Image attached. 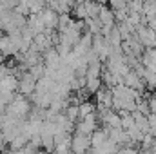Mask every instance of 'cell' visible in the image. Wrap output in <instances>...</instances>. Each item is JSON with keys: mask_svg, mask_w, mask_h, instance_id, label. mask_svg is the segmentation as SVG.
Masks as SVG:
<instances>
[{"mask_svg": "<svg viewBox=\"0 0 156 154\" xmlns=\"http://www.w3.org/2000/svg\"><path fill=\"white\" fill-rule=\"evenodd\" d=\"M31 102H29V98L27 96H22V94H16L7 105H5V113L11 116H15V118H18V120H26L29 113H31Z\"/></svg>", "mask_w": 156, "mask_h": 154, "instance_id": "1", "label": "cell"}, {"mask_svg": "<svg viewBox=\"0 0 156 154\" xmlns=\"http://www.w3.org/2000/svg\"><path fill=\"white\" fill-rule=\"evenodd\" d=\"M98 116L94 114H87L83 118H80L76 123H75V132H80V134H85V136H91L96 129H98Z\"/></svg>", "mask_w": 156, "mask_h": 154, "instance_id": "2", "label": "cell"}, {"mask_svg": "<svg viewBox=\"0 0 156 154\" xmlns=\"http://www.w3.org/2000/svg\"><path fill=\"white\" fill-rule=\"evenodd\" d=\"M37 89V78L33 76L29 71L20 73L18 76V85H16V93H20L22 96H31Z\"/></svg>", "mask_w": 156, "mask_h": 154, "instance_id": "3", "label": "cell"}, {"mask_svg": "<svg viewBox=\"0 0 156 154\" xmlns=\"http://www.w3.org/2000/svg\"><path fill=\"white\" fill-rule=\"evenodd\" d=\"M134 33H136V40L142 44L144 49H154L156 47V33L149 26H140Z\"/></svg>", "mask_w": 156, "mask_h": 154, "instance_id": "4", "label": "cell"}, {"mask_svg": "<svg viewBox=\"0 0 156 154\" xmlns=\"http://www.w3.org/2000/svg\"><path fill=\"white\" fill-rule=\"evenodd\" d=\"M40 18H42V24L45 27V31H53L56 26H58V13L53 9V7H44L42 11L38 13Z\"/></svg>", "mask_w": 156, "mask_h": 154, "instance_id": "5", "label": "cell"}, {"mask_svg": "<svg viewBox=\"0 0 156 154\" xmlns=\"http://www.w3.org/2000/svg\"><path fill=\"white\" fill-rule=\"evenodd\" d=\"M94 94H96L98 109H113V94H111V89H98Z\"/></svg>", "mask_w": 156, "mask_h": 154, "instance_id": "6", "label": "cell"}, {"mask_svg": "<svg viewBox=\"0 0 156 154\" xmlns=\"http://www.w3.org/2000/svg\"><path fill=\"white\" fill-rule=\"evenodd\" d=\"M107 138L111 140V142H115L118 147H123V145H131L129 143V138H127V132L123 131V129H107Z\"/></svg>", "mask_w": 156, "mask_h": 154, "instance_id": "7", "label": "cell"}, {"mask_svg": "<svg viewBox=\"0 0 156 154\" xmlns=\"http://www.w3.org/2000/svg\"><path fill=\"white\" fill-rule=\"evenodd\" d=\"M118 149H120V147H118L116 143H115V142H111V140L107 138L102 145H98V147L91 149L89 152H91V154H116Z\"/></svg>", "mask_w": 156, "mask_h": 154, "instance_id": "8", "label": "cell"}, {"mask_svg": "<svg viewBox=\"0 0 156 154\" xmlns=\"http://www.w3.org/2000/svg\"><path fill=\"white\" fill-rule=\"evenodd\" d=\"M89 138H91V149H94V147L102 145V143L107 140V129H105V127H104V129H100V127H98V129L89 136Z\"/></svg>", "mask_w": 156, "mask_h": 154, "instance_id": "9", "label": "cell"}, {"mask_svg": "<svg viewBox=\"0 0 156 154\" xmlns=\"http://www.w3.org/2000/svg\"><path fill=\"white\" fill-rule=\"evenodd\" d=\"M142 13L145 15V20H153L156 18V0H144V5H142Z\"/></svg>", "mask_w": 156, "mask_h": 154, "instance_id": "10", "label": "cell"}, {"mask_svg": "<svg viewBox=\"0 0 156 154\" xmlns=\"http://www.w3.org/2000/svg\"><path fill=\"white\" fill-rule=\"evenodd\" d=\"M85 5V13H87V18H98V13H100V4L94 2V0H85L83 2Z\"/></svg>", "mask_w": 156, "mask_h": 154, "instance_id": "11", "label": "cell"}, {"mask_svg": "<svg viewBox=\"0 0 156 154\" xmlns=\"http://www.w3.org/2000/svg\"><path fill=\"white\" fill-rule=\"evenodd\" d=\"M93 113H94V105L91 102H80L78 103V120L87 114H93Z\"/></svg>", "mask_w": 156, "mask_h": 154, "instance_id": "12", "label": "cell"}, {"mask_svg": "<svg viewBox=\"0 0 156 154\" xmlns=\"http://www.w3.org/2000/svg\"><path fill=\"white\" fill-rule=\"evenodd\" d=\"M85 89L94 94L98 89H102V78H85Z\"/></svg>", "mask_w": 156, "mask_h": 154, "instance_id": "13", "label": "cell"}, {"mask_svg": "<svg viewBox=\"0 0 156 154\" xmlns=\"http://www.w3.org/2000/svg\"><path fill=\"white\" fill-rule=\"evenodd\" d=\"M51 154H73L71 142H64V143L55 145V149H53V152H51Z\"/></svg>", "mask_w": 156, "mask_h": 154, "instance_id": "14", "label": "cell"}, {"mask_svg": "<svg viewBox=\"0 0 156 154\" xmlns=\"http://www.w3.org/2000/svg\"><path fill=\"white\" fill-rule=\"evenodd\" d=\"M73 15L76 16L78 20H85V18H87V13H85V5H83V2H76V4L73 5Z\"/></svg>", "mask_w": 156, "mask_h": 154, "instance_id": "15", "label": "cell"}, {"mask_svg": "<svg viewBox=\"0 0 156 154\" xmlns=\"http://www.w3.org/2000/svg\"><path fill=\"white\" fill-rule=\"evenodd\" d=\"M107 4H109V7L113 11H120V9H125L127 7V2L125 0H107Z\"/></svg>", "mask_w": 156, "mask_h": 154, "instance_id": "16", "label": "cell"}, {"mask_svg": "<svg viewBox=\"0 0 156 154\" xmlns=\"http://www.w3.org/2000/svg\"><path fill=\"white\" fill-rule=\"evenodd\" d=\"M147 103H149V111H151V114H156V93L147 100Z\"/></svg>", "mask_w": 156, "mask_h": 154, "instance_id": "17", "label": "cell"}, {"mask_svg": "<svg viewBox=\"0 0 156 154\" xmlns=\"http://www.w3.org/2000/svg\"><path fill=\"white\" fill-rule=\"evenodd\" d=\"M4 147H5V142H4V138H2V136H0V152H2V151H4Z\"/></svg>", "mask_w": 156, "mask_h": 154, "instance_id": "18", "label": "cell"}, {"mask_svg": "<svg viewBox=\"0 0 156 154\" xmlns=\"http://www.w3.org/2000/svg\"><path fill=\"white\" fill-rule=\"evenodd\" d=\"M151 151H154V152H156V138H154V142H153V147H151Z\"/></svg>", "mask_w": 156, "mask_h": 154, "instance_id": "19", "label": "cell"}, {"mask_svg": "<svg viewBox=\"0 0 156 154\" xmlns=\"http://www.w3.org/2000/svg\"><path fill=\"white\" fill-rule=\"evenodd\" d=\"M94 2H98V4H100V5H104V4H105V2H107V0H94Z\"/></svg>", "mask_w": 156, "mask_h": 154, "instance_id": "20", "label": "cell"}, {"mask_svg": "<svg viewBox=\"0 0 156 154\" xmlns=\"http://www.w3.org/2000/svg\"><path fill=\"white\" fill-rule=\"evenodd\" d=\"M37 154H49V152H45V151H38Z\"/></svg>", "mask_w": 156, "mask_h": 154, "instance_id": "21", "label": "cell"}, {"mask_svg": "<svg viewBox=\"0 0 156 154\" xmlns=\"http://www.w3.org/2000/svg\"><path fill=\"white\" fill-rule=\"evenodd\" d=\"M147 154H156L154 151H147Z\"/></svg>", "mask_w": 156, "mask_h": 154, "instance_id": "22", "label": "cell"}]
</instances>
